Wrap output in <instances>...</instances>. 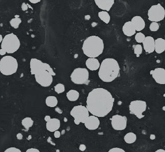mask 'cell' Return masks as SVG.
I'll return each mask as SVG.
<instances>
[{
  "label": "cell",
  "instance_id": "1",
  "mask_svg": "<svg viewBox=\"0 0 165 152\" xmlns=\"http://www.w3.org/2000/svg\"><path fill=\"white\" fill-rule=\"evenodd\" d=\"M115 99L105 89L97 88L89 92L87 108L89 113L97 117H104L112 111Z\"/></svg>",
  "mask_w": 165,
  "mask_h": 152
},
{
  "label": "cell",
  "instance_id": "2",
  "mask_svg": "<svg viewBox=\"0 0 165 152\" xmlns=\"http://www.w3.org/2000/svg\"><path fill=\"white\" fill-rule=\"evenodd\" d=\"M119 73L120 67L118 62L114 58H106L100 65L99 76L102 81L110 83L118 77Z\"/></svg>",
  "mask_w": 165,
  "mask_h": 152
},
{
  "label": "cell",
  "instance_id": "3",
  "mask_svg": "<svg viewBox=\"0 0 165 152\" xmlns=\"http://www.w3.org/2000/svg\"><path fill=\"white\" fill-rule=\"evenodd\" d=\"M104 50V43L102 39L97 36L87 38L83 44L84 53L90 58H96L101 55Z\"/></svg>",
  "mask_w": 165,
  "mask_h": 152
},
{
  "label": "cell",
  "instance_id": "4",
  "mask_svg": "<svg viewBox=\"0 0 165 152\" xmlns=\"http://www.w3.org/2000/svg\"><path fill=\"white\" fill-rule=\"evenodd\" d=\"M18 68L16 58L12 56H5L0 61V71L5 76L15 74Z\"/></svg>",
  "mask_w": 165,
  "mask_h": 152
},
{
  "label": "cell",
  "instance_id": "5",
  "mask_svg": "<svg viewBox=\"0 0 165 152\" xmlns=\"http://www.w3.org/2000/svg\"><path fill=\"white\" fill-rule=\"evenodd\" d=\"M20 46V42L19 38L13 33L7 35L1 43V48L8 54L14 53L19 48Z\"/></svg>",
  "mask_w": 165,
  "mask_h": 152
},
{
  "label": "cell",
  "instance_id": "6",
  "mask_svg": "<svg viewBox=\"0 0 165 152\" xmlns=\"http://www.w3.org/2000/svg\"><path fill=\"white\" fill-rule=\"evenodd\" d=\"M89 111L86 107L77 106L71 110V116L74 118V123L78 125L80 123H84L89 116Z\"/></svg>",
  "mask_w": 165,
  "mask_h": 152
},
{
  "label": "cell",
  "instance_id": "7",
  "mask_svg": "<svg viewBox=\"0 0 165 152\" xmlns=\"http://www.w3.org/2000/svg\"><path fill=\"white\" fill-rule=\"evenodd\" d=\"M71 81L75 84H84L89 82V72L86 68L75 69L71 73Z\"/></svg>",
  "mask_w": 165,
  "mask_h": 152
},
{
  "label": "cell",
  "instance_id": "8",
  "mask_svg": "<svg viewBox=\"0 0 165 152\" xmlns=\"http://www.w3.org/2000/svg\"><path fill=\"white\" fill-rule=\"evenodd\" d=\"M148 16L149 20L152 22H160L165 18V9L160 4L154 5L149 8Z\"/></svg>",
  "mask_w": 165,
  "mask_h": 152
},
{
  "label": "cell",
  "instance_id": "9",
  "mask_svg": "<svg viewBox=\"0 0 165 152\" xmlns=\"http://www.w3.org/2000/svg\"><path fill=\"white\" fill-rule=\"evenodd\" d=\"M147 108V103L142 100L132 101L129 105V111L131 114L136 115L139 119H142L144 116L142 115Z\"/></svg>",
  "mask_w": 165,
  "mask_h": 152
},
{
  "label": "cell",
  "instance_id": "10",
  "mask_svg": "<svg viewBox=\"0 0 165 152\" xmlns=\"http://www.w3.org/2000/svg\"><path fill=\"white\" fill-rule=\"evenodd\" d=\"M47 63H44L36 58H32L30 62L31 74L36 75L47 70Z\"/></svg>",
  "mask_w": 165,
  "mask_h": 152
},
{
  "label": "cell",
  "instance_id": "11",
  "mask_svg": "<svg viewBox=\"0 0 165 152\" xmlns=\"http://www.w3.org/2000/svg\"><path fill=\"white\" fill-rule=\"evenodd\" d=\"M52 75L49 73L47 70L35 75V81L37 83L44 87L49 86L53 82Z\"/></svg>",
  "mask_w": 165,
  "mask_h": 152
},
{
  "label": "cell",
  "instance_id": "12",
  "mask_svg": "<svg viewBox=\"0 0 165 152\" xmlns=\"http://www.w3.org/2000/svg\"><path fill=\"white\" fill-rule=\"evenodd\" d=\"M127 118L125 116L119 115H114L111 118V124L112 128L115 130H123L126 129Z\"/></svg>",
  "mask_w": 165,
  "mask_h": 152
},
{
  "label": "cell",
  "instance_id": "13",
  "mask_svg": "<svg viewBox=\"0 0 165 152\" xmlns=\"http://www.w3.org/2000/svg\"><path fill=\"white\" fill-rule=\"evenodd\" d=\"M150 73L157 83L165 84V69L160 68L155 69L151 71Z\"/></svg>",
  "mask_w": 165,
  "mask_h": 152
},
{
  "label": "cell",
  "instance_id": "14",
  "mask_svg": "<svg viewBox=\"0 0 165 152\" xmlns=\"http://www.w3.org/2000/svg\"><path fill=\"white\" fill-rule=\"evenodd\" d=\"M84 124L87 129L94 130L99 127L100 125V121L97 116L92 115L88 117Z\"/></svg>",
  "mask_w": 165,
  "mask_h": 152
},
{
  "label": "cell",
  "instance_id": "15",
  "mask_svg": "<svg viewBox=\"0 0 165 152\" xmlns=\"http://www.w3.org/2000/svg\"><path fill=\"white\" fill-rule=\"evenodd\" d=\"M142 43L144 48L147 53H152L155 51V40L152 37H145V39Z\"/></svg>",
  "mask_w": 165,
  "mask_h": 152
},
{
  "label": "cell",
  "instance_id": "16",
  "mask_svg": "<svg viewBox=\"0 0 165 152\" xmlns=\"http://www.w3.org/2000/svg\"><path fill=\"white\" fill-rule=\"evenodd\" d=\"M131 22L133 23L134 27L137 31H141L145 28V22L140 16H134L132 18Z\"/></svg>",
  "mask_w": 165,
  "mask_h": 152
},
{
  "label": "cell",
  "instance_id": "17",
  "mask_svg": "<svg viewBox=\"0 0 165 152\" xmlns=\"http://www.w3.org/2000/svg\"><path fill=\"white\" fill-rule=\"evenodd\" d=\"M94 2L97 6L105 11H109L112 5L114 4V0H108V1H98L95 0Z\"/></svg>",
  "mask_w": 165,
  "mask_h": 152
},
{
  "label": "cell",
  "instance_id": "18",
  "mask_svg": "<svg viewBox=\"0 0 165 152\" xmlns=\"http://www.w3.org/2000/svg\"><path fill=\"white\" fill-rule=\"evenodd\" d=\"M60 127V121L57 118L51 119L47 123V129L50 132H55Z\"/></svg>",
  "mask_w": 165,
  "mask_h": 152
},
{
  "label": "cell",
  "instance_id": "19",
  "mask_svg": "<svg viewBox=\"0 0 165 152\" xmlns=\"http://www.w3.org/2000/svg\"><path fill=\"white\" fill-rule=\"evenodd\" d=\"M122 31L124 34L127 37L133 36L136 31L133 23L131 22H127L125 23L122 27Z\"/></svg>",
  "mask_w": 165,
  "mask_h": 152
},
{
  "label": "cell",
  "instance_id": "20",
  "mask_svg": "<svg viewBox=\"0 0 165 152\" xmlns=\"http://www.w3.org/2000/svg\"><path fill=\"white\" fill-rule=\"evenodd\" d=\"M155 51L157 54L162 53L165 51V40L162 38H157L155 40Z\"/></svg>",
  "mask_w": 165,
  "mask_h": 152
},
{
  "label": "cell",
  "instance_id": "21",
  "mask_svg": "<svg viewBox=\"0 0 165 152\" xmlns=\"http://www.w3.org/2000/svg\"><path fill=\"white\" fill-rule=\"evenodd\" d=\"M86 65L87 68L92 71L96 70L100 67L99 61L96 58H89L86 61Z\"/></svg>",
  "mask_w": 165,
  "mask_h": 152
},
{
  "label": "cell",
  "instance_id": "22",
  "mask_svg": "<svg viewBox=\"0 0 165 152\" xmlns=\"http://www.w3.org/2000/svg\"><path fill=\"white\" fill-rule=\"evenodd\" d=\"M79 92L75 90H70L67 93V98L71 101H77L79 98Z\"/></svg>",
  "mask_w": 165,
  "mask_h": 152
},
{
  "label": "cell",
  "instance_id": "23",
  "mask_svg": "<svg viewBox=\"0 0 165 152\" xmlns=\"http://www.w3.org/2000/svg\"><path fill=\"white\" fill-rule=\"evenodd\" d=\"M137 139L136 135L133 133H129L124 137V140L127 144H133Z\"/></svg>",
  "mask_w": 165,
  "mask_h": 152
},
{
  "label": "cell",
  "instance_id": "24",
  "mask_svg": "<svg viewBox=\"0 0 165 152\" xmlns=\"http://www.w3.org/2000/svg\"><path fill=\"white\" fill-rule=\"evenodd\" d=\"M46 104L49 107H55L57 104V99L55 96H48L46 99Z\"/></svg>",
  "mask_w": 165,
  "mask_h": 152
},
{
  "label": "cell",
  "instance_id": "25",
  "mask_svg": "<svg viewBox=\"0 0 165 152\" xmlns=\"http://www.w3.org/2000/svg\"><path fill=\"white\" fill-rule=\"evenodd\" d=\"M99 17L105 24L110 23V16L106 11H102L99 13Z\"/></svg>",
  "mask_w": 165,
  "mask_h": 152
},
{
  "label": "cell",
  "instance_id": "26",
  "mask_svg": "<svg viewBox=\"0 0 165 152\" xmlns=\"http://www.w3.org/2000/svg\"><path fill=\"white\" fill-rule=\"evenodd\" d=\"M34 122L32 120L31 118L27 117L24 118L23 119L22 121V124L24 126V127L26 129L29 130L31 127L32 126Z\"/></svg>",
  "mask_w": 165,
  "mask_h": 152
},
{
  "label": "cell",
  "instance_id": "27",
  "mask_svg": "<svg viewBox=\"0 0 165 152\" xmlns=\"http://www.w3.org/2000/svg\"><path fill=\"white\" fill-rule=\"evenodd\" d=\"M21 23H22V20L19 17H15L14 19H12L10 21L11 25L15 29H17L19 28V26Z\"/></svg>",
  "mask_w": 165,
  "mask_h": 152
},
{
  "label": "cell",
  "instance_id": "28",
  "mask_svg": "<svg viewBox=\"0 0 165 152\" xmlns=\"http://www.w3.org/2000/svg\"><path fill=\"white\" fill-rule=\"evenodd\" d=\"M145 39V37L144 34L142 32H138L135 36V39L136 42L138 43H143Z\"/></svg>",
  "mask_w": 165,
  "mask_h": 152
},
{
  "label": "cell",
  "instance_id": "29",
  "mask_svg": "<svg viewBox=\"0 0 165 152\" xmlns=\"http://www.w3.org/2000/svg\"><path fill=\"white\" fill-rule=\"evenodd\" d=\"M55 91L57 93H62L65 91V86L62 84H57L55 86Z\"/></svg>",
  "mask_w": 165,
  "mask_h": 152
},
{
  "label": "cell",
  "instance_id": "30",
  "mask_svg": "<svg viewBox=\"0 0 165 152\" xmlns=\"http://www.w3.org/2000/svg\"><path fill=\"white\" fill-rule=\"evenodd\" d=\"M134 54L137 55V57H139L140 54H142V48L140 45H137L135 46L134 48Z\"/></svg>",
  "mask_w": 165,
  "mask_h": 152
},
{
  "label": "cell",
  "instance_id": "31",
  "mask_svg": "<svg viewBox=\"0 0 165 152\" xmlns=\"http://www.w3.org/2000/svg\"><path fill=\"white\" fill-rule=\"evenodd\" d=\"M159 28V25L157 22H152L149 25V30L151 31H157Z\"/></svg>",
  "mask_w": 165,
  "mask_h": 152
},
{
  "label": "cell",
  "instance_id": "32",
  "mask_svg": "<svg viewBox=\"0 0 165 152\" xmlns=\"http://www.w3.org/2000/svg\"><path fill=\"white\" fill-rule=\"evenodd\" d=\"M4 152H22L21 151L16 148H9L5 150Z\"/></svg>",
  "mask_w": 165,
  "mask_h": 152
},
{
  "label": "cell",
  "instance_id": "33",
  "mask_svg": "<svg viewBox=\"0 0 165 152\" xmlns=\"http://www.w3.org/2000/svg\"><path fill=\"white\" fill-rule=\"evenodd\" d=\"M108 152H125V151L124 149L119 148H114L111 149Z\"/></svg>",
  "mask_w": 165,
  "mask_h": 152
},
{
  "label": "cell",
  "instance_id": "34",
  "mask_svg": "<svg viewBox=\"0 0 165 152\" xmlns=\"http://www.w3.org/2000/svg\"><path fill=\"white\" fill-rule=\"evenodd\" d=\"M47 71L49 73H50L52 76H55L56 74H55V72H53V69L52 68L50 67V66L49 65V64H47Z\"/></svg>",
  "mask_w": 165,
  "mask_h": 152
},
{
  "label": "cell",
  "instance_id": "35",
  "mask_svg": "<svg viewBox=\"0 0 165 152\" xmlns=\"http://www.w3.org/2000/svg\"><path fill=\"white\" fill-rule=\"evenodd\" d=\"M26 152H40V151L39 150L35 148H30L27 149Z\"/></svg>",
  "mask_w": 165,
  "mask_h": 152
},
{
  "label": "cell",
  "instance_id": "36",
  "mask_svg": "<svg viewBox=\"0 0 165 152\" xmlns=\"http://www.w3.org/2000/svg\"><path fill=\"white\" fill-rule=\"evenodd\" d=\"M54 136L56 138H59L60 137V133L59 131H56L54 133Z\"/></svg>",
  "mask_w": 165,
  "mask_h": 152
},
{
  "label": "cell",
  "instance_id": "37",
  "mask_svg": "<svg viewBox=\"0 0 165 152\" xmlns=\"http://www.w3.org/2000/svg\"><path fill=\"white\" fill-rule=\"evenodd\" d=\"M79 149H80V150H81V151H85V149H86V146H85V145H81L80 146Z\"/></svg>",
  "mask_w": 165,
  "mask_h": 152
},
{
  "label": "cell",
  "instance_id": "38",
  "mask_svg": "<svg viewBox=\"0 0 165 152\" xmlns=\"http://www.w3.org/2000/svg\"><path fill=\"white\" fill-rule=\"evenodd\" d=\"M16 137H17V138L18 139H22L23 138V136H22V134L21 133H18L17 134V136H16Z\"/></svg>",
  "mask_w": 165,
  "mask_h": 152
},
{
  "label": "cell",
  "instance_id": "39",
  "mask_svg": "<svg viewBox=\"0 0 165 152\" xmlns=\"http://www.w3.org/2000/svg\"><path fill=\"white\" fill-rule=\"evenodd\" d=\"M6 53H7V52H6L4 50H3V49H2V48L0 50V54H1V55H4Z\"/></svg>",
  "mask_w": 165,
  "mask_h": 152
},
{
  "label": "cell",
  "instance_id": "40",
  "mask_svg": "<svg viewBox=\"0 0 165 152\" xmlns=\"http://www.w3.org/2000/svg\"><path fill=\"white\" fill-rule=\"evenodd\" d=\"M50 119H51V118H50V116H49V115H47V116L45 117V121L47 122L49 121Z\"/></svg>",
  "mask_w": 165,
  "mask_h": 152
},
{
  "label": "cell",
  "instance_id": "41",
  "mask_svg": "<svg viewBox=\"0 0 165 152\" xmlns=\"http://www.w3.org/2000/svg\"><path fill=\"white\" fill-rule=\"evenodd\" d=\"M27 5H26L24 3L23 4V5H22V9H23V10H26L27 9Z\"/></svg>",
  "mask_w": 165,
  "mask_h": 152
},
{
  "label": "cell",
  "instance_id": "42",
  "mask_svg": "<svg viewBox=\"0 0 165 152\" xmlns=\"http://www.w3.org/2000/svg\"><path fill=\"white\" fill-rule=\"evenodd\" d=\"M30 2L31 3H32V4H36V3H38L40 2V1H32V0H30Z\"/></svg>",
  "mask_w": 165,
  "mask_h": 152
},
{
  "label": "cell",
  "instance_id": "43",
  "mask_svg": "<svg viewBox=\"0 0 165 152\" xmlns=\"http://www.w3.org/2000/svg\"><path fill=\"white\" fill-rule=\"evenodd\" d=\"M155 152H165V151L163 149H158Z\"/></svg>",
  "mask_w": 165,
  "mask_h": 152
},
{
  "label": "cell",
  "instance_id": "44",
  "mask_svg": "<svg viewBox=\"0 0 165 152\" xmlns=\"http://www.w3.org/2000/svg\"><path fill=\"white\" fill-rule=\"evenodd\" d=\"M2 40H3V39H2V35H0V42L2 43Z\"/></svg>",
  "mask_w": 165,
  "mask_h": 152
},
{
  "label": "cell",
  "instance_id": "45",
  "mask_svg": "<svg viewBox=\"0 0 165 152\" xmlns=\"http://www.w3.org/2000/svg\"></svg>",
  "mask_w": 165,
  "mask_h": 152
}]
</instances>
